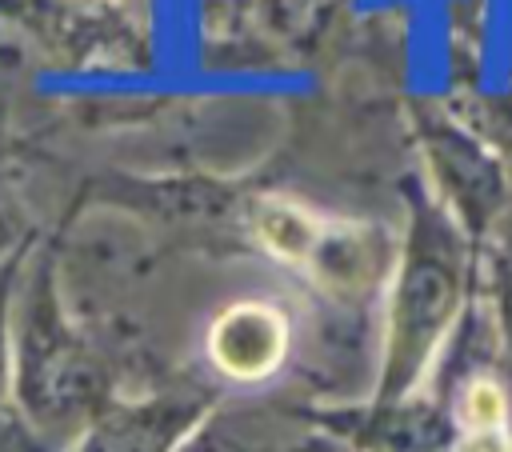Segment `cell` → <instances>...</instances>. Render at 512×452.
<instances>
[{"mask_svg": "<svg viewBox=\"0 0 512 452\" xmlns=\"http://www.w3.org/2000/svg\"><path fill=\"white\" fill-rule=\"evenodd\" d=\"M464 452H504V444L496 440V432H480Z\"/></svg>", "mask_w": 512, "mask_h": 452, "instance_id": "obj_4", "label": "cell"}, {"mask_svg": "<svg viewBox=\"0 0 512 452\" xmlns=\"http://www.w3.org/2000/svg\"><path fill=\"white\" fill-rule=\"evenodd\" d=\"M464 416H468L472 428L496 432V424L504 420V396H500V388L488 384V380H476L468 388V396H464Z\"/></svg>", "mask_w": 512, "mask_h": 452, "instance_id": "obj_3", "label": "cell"}, {"mask_svg": "<svg viewBox=\"0 0 512 452\" xmlns=\"http://www.w3.org/2000/svg\"><path fill=\"white\" fill-rule=\"evenodd\" d=\"M256 236L268 252H276L280 260H292V264L312 260L320 248V224L304 208L284 204V200H264L256 208Z\"/></svg>", "mask_w": 512, "mask_h": 452, "instance_id": "obj_2", "label": "cell"}, {"mask_svg": "<svg viewBox=\"0 0 512 452\" xmlns=\"http://www.w3.org/2000/svg\"><path fill=\"white\" fill-rule=\"evenodd\" d=\"M288 352V324L276 308L244 300L216 316L208 332L212 364L232 380H260L268 376Z\"/></svg>", "mask_w": 512, "mask_h": 452, "instance_id": "obj_1", "label": "cell"}]
</instances>
